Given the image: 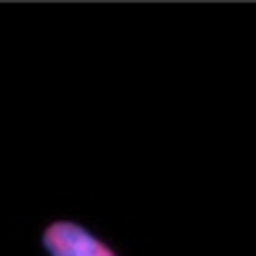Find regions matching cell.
Returning a JSON list of instances; mask_svg holds the SVG:
<instances>
[{"instance_id": "cell-1", "label": "cell", "mask_w": 256, "mask_h": 256, "mask_svg": "<svg viewBox=\"0 0 256 256\" xmlns=\"http://www.w3.org/2000/svg\"><path fill=\"white\" fill-rule=\"evenodd\" d=\"M44 248L49 256H116L110 246H105L88 228L72 220L52 223L44 230Z\"/></svg>"}]
</instances>
